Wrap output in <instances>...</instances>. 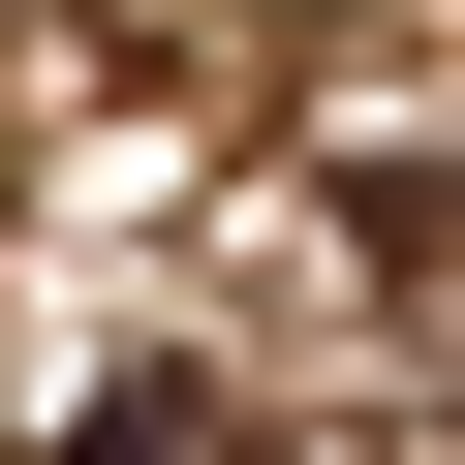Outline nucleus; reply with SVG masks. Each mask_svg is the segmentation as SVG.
<instances>
[{
    "mask_svg": "<svg viewBox=\"0 0 465 465\" xmlns=\"http://www.w3.org/2000/svg\"><path fill=\"white\" fill-rule=\"evenodd\" d=\"M63 465H217V403H186V372H124V403H63Z\"/></svg>",
    "mask_w": 465,
    "mask_h": 465,
    "instance_id": "nucleus-1",
    "label": "nucleus"
}]
</instances>
